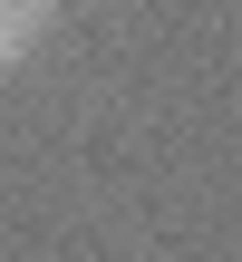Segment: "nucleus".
Instances as JSON below:
<instances>
[{
	"label": "nucleus",
	"instance_id": "1",
	"mask_svg": "<svg viewBox=\"0 0 242 262\" xmlns=\"http://www.w3.org/2000/svg\"><path fill=\"white\" fill-rule=\"evenodd\" d=\"M49 10H58V0H0V68L29 58V39L49 29Z\"/></svg>",
	"mask_w": 242,
	"mask_h": 262
}]
</instances>
